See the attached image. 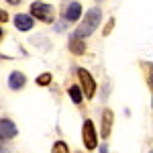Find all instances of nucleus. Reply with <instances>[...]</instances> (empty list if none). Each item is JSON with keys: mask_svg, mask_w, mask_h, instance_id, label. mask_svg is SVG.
Here are the masks:
<instances>
[{"mask_svg": "<svg viewBox=\"0 0 153 153\" xmlns=\"http://www.w3.org/2000/svg\"><path fill=\"white\" fill-rule=\"evenodd\" d=\"M78 78L82 84V94L86 98H94L96 94V80L92 78V74L86 70V68H78Z\"/></svg>", "mask_w": 153, "mask_h": 153, "instance_id": "4", "label": "nucleus"}, {"mask_svg": "<svg viewBox=\"0 0 153 153\" xmlns=\"http://www.w3.org/2000/svg\"><path fill=\"white\" fill-rule=\"evenodd\" d=\"M61 14H63L65 21L76 23V21H80V16H82V4H80V2H68Z\"/></svg>", "mask_w": 153, "mask_h": 153, "instance_id": "5", "label": "nucleus"}, {"mask_svg": "<svg viewBox=\"0 0 153 153\" xmlns=\"http://www.w3.org/2000/svg\"><path fill=\"white\" fill-rule=\"evenodd\" d=\"M2 37H4V31H2V29H0V39H2Z\"/></svg>", "mask_w": 153, "mask_h": 153, "instance_id": "18", "label": "nucleus"}, {"mask_svg": "<svg viewBox=\"0 0 153 153\" xmlns=\"http://www.w3.org/2000/svg\"><path fill=\"white\" fill-rule=\"evenodd\" d=\"M112 123H114V114H112V110H110V108H106L104 112H102V129H100L102 139H108V137H110Z\"/></svg>", "mask_w": 153, "mask_h": 153, "instance_id": "8", "label": "nucleus"}, {"mask_svg": "<svg viewBox=\"0 0 153 153\" xmlns=\"http://www.w3.org/2000/svg\"><path fill=\"white\" fill-rule=\"evenodd\" d=\"M51 153H70V147H68V143H63V141H55Z\"/></svg>", "mask_w": 153, "mask_h": 153, "instance_id": "13", "label": "nucleus"}, {"mask_svg": "<svg viewBox=\"0 0 153 153\" xmlns=\"http://www.w3.org/2000/svg\"><path fill=\"white\" fill-rule=\"evenodd\" d=\"M25 84H27V78H25L23 71H12L8 76V88L10 90H23Z\"/></svg>", "mask_w": 153, "mask_h": 153, "instance_id": "9", "label": "nucleus"}, {"mask_svg": "<svg viewBox=\"0 0 153 153\" xmlns=\"http://www.w3.org/2000/svg\"><path fill=\"white\" fill-rule=\"evenodd\" d=\"M8 4H12V6H16V4H21V0H6Z\"/></svg>", "mask_w": 153, "mask_h": 153, "instance_id": "17", "label": "nucleus"}, {"mask_svg": "<svg viewBox=\"0 0 153 153\" xmlns=\"http://www.w3.org/2000/svg\"><path fill=\"white\" fill-rule=\"evenodd\" d=\"M6 21H8V14H6V10L0 8V23H6Z\"/></svg>", "mask_w": 153, "mask_h": 153, "instance_id": "16", "label": "nucleus"}, {"mask_svg": "<svg viewBox=\"0 0 153 153\" xmlns=\"http://www.w3.org/2000/svg\"><path fill=\"white\" fill-rule=\"evenodd\" d=\"M68 94H70L71 102H74L76 106H80V104H82V98H84V96H82V90H80V86H76V84H74V86H70Z\"/></svg>", "mask_w": 153, "mask_h": 153, "instance_id": "11", "label": "nucleus"}, {"mask_svg": "<svg viewBox=\"0 0 153 153\" xmlns=\"http://www.w3.org/2000/svg\"><path fill=\"white\" fill-rule=\"evenodd\" d=\"M143 70L147 71V76H145V78H147V86L153 90V63L151 61H145V63H143Z\"/></svg>", "mask_w": 153, "mask_h": 153, "instance_id": "12", "label": "nucleus"}, {"mask_svg": "<svg viewBox=\"0 0 153 153\" xmlns=\"http://www.w3.org/2000/svg\"><path fill=\"white\" fill-rule=\"evenodd\" d=\"M16 133H19V129H16V125H14L12 120H8V118H0V139H2V141L16 137Z\"/></svg>", "mask_w": 153, "mask_h": 153, "instance_id": "6", "label": "nucleus"}, {"mask_svg": "<svg viewBox=\"0 0 153 153\" xmlns=\"http://www.w3.org/2000/svg\"><path fill=\"white\" fill-rule=\"evenodd\" d=\"M29 12H31L33 19L41 21V23H53V19H55V10L47 2H33Z\"/></svg>", "mask_w": 153, "mask_h": 153, "instance_id": "2", "label": "nucleus"}, {"mask_svg": "<svg viewBox=\"0 0 153 153\" xmlns=\"http://www.w3.org/2000/svg\"><path fill=\"white\" fill-rule=\"evenodd\" d=\"M33 25H35V21H33V16H31V14L21 12V14H16V16H14V27H16L19 31H23V33L31 31V29H33Z\"/></svg>", "mask_w": 153, "mask_h": 153, "instance_id": "7", "label": "nucleus"}, {"mask_svg": "<svg viewBox=\"0 0 153 153\" xmlns=\"http://www.w3.org/2000/svg\"><path fill=\"white\" fill-rule=\"evenodd\" d=\"M82 141H84V147L88 151H94L98 147V133H96V127L90 118L84 120V127H82Z\"/></svg>", "mask_w": 153, "mask_h": 153, "instance_id": "3", "label": "nucleus"}, {"mask_svg": "<svg viewBox=\"0 0 153 153\" xmlns=\"http://www.w3.org/2000/svg\"><path fill=\"white\" fill-rule=\"evenodd\" d=\"M112 27H114V19H110L108 23H106V27H104V31H102V35H108L110 31H112Z\"/></svg>", "mask_w": 153, "mask_h": 153, "instance_id": "15", "label": "nucleus"}, {"mask_svg": "<svg viewBox=\"0 0 153 153\" xmlns=\"http://www.w3.org/2000/svg\"><path fill=\"white\" fill-rule=\"evenodd\" d=\"M51 78H53V76H51L49 71H43V74L37 78V84H39V86H49V84H51Z\"/></svg>", "mask_w": 153, "mask_h": 153, "instance_id": "14", "label": "nucleus"}, {"mask_svg": "<svg viewBox=\"0 0 153 153\" xmlns=\"http://www.w3.org/2000/svg\"><path fill=\"white\" fill-rule=\"evenodd\" d=\"M68 49H70L74 55H84V53H86V43H84V39L74 35L70 39V43H68Z\"/></svg>", "mask_w": 153, "mask_h": 153, "instance_id": "10", "label": "nucleus"}, {"mask_svg": "<svg viewBox=\"0 0 153 153\" xmlns=\"http://www.w3.org/2000/svg\"><path fill=\"white\" fill-rule=\"evenodd\" d=\"M100 21H102V10H100V8H90V10L86 12V16L82 19L80 27H78V31H76V37L84 39V37L92 35V33L96 31V27L100 25Z\"/></svg>", "mask_w": 153, "mask_h": 153, "instance_id": "1", "label": "nucleus"}]
</instances>
